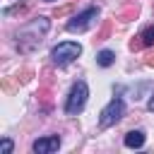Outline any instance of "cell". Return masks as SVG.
<instances>
[{
  "label": "cell",
  "instance_id": "obj_2",
  "mask_svg": "<svg viewBox=\"0 0 154 154\" xmlns=\"http://www.w3.org/2000/svg\"><path fill=\"white\" fill-rule=\"evenodd\" d=\"M79 55H82V46H79L77 41H60V43L53 46V51H51V60H53V65H58V67H67V65L75 63Z\"/></svg>",
  "mask_w": 154,
  "mask_h": 154
},
{
  "label": "cell",
  "instance_id": "obj_3",
  "mask_svg": "<svg viewBox=\"0 0 154 154\" xmlns=\"http://www.w3.org/2000/svg\"><path fill=\"white\" fill-rule=\"evenodd\" d=\"M87 99H89V87H87V82H84V79L75 82L72 89H70V94H67V99H65V113H67V116H79V113L84 111V106H87Z\"/></svg>",
  "mask_w": 154,
  "mask_h": 154
},
{
  "label": "cell",
  "instance_id": "obj_11",
  "mask_svg": "<svg viewBox=\"0 0 154 154\" xmlns=\"http://www.w3.org/2000/svg\"><path fill=\"white\" fill-rule=\"evenodd\" d=\"M147 108H149V111L154 113V94H152V99H149V103H147Z\"/></svg>",
  "mask_w": 154,
  "mask_h": 154
},
{
  "label": "cell",
  "instance_id": "obj_1",
  "mask_svg": "<svg viewBox=\"0 0 154 154\" xmlns=\"http://www.w3.org/2000/svg\"><path fill=\"white\" fill-rule=\"evenodd\" d=\"M48 26H51V22H48L46 17H36L34 22H29V24L17 34V46H22L24 41H31V51H34V48L43 41V36H46Z\"/></svg>",
  "mask_w": 154,
  "mask_h": 154
},
{
  "label": "cell",
  "instance_id": "obj_6",
  "mask_svg": "<svg viewBox=\"0 0 154 154\" xmlns=\"http://www.w3.org/2000/svg\"><path fill=\"white\" fill-rule=\"evenodd\" d=\"M31 149H34L36 154H53V152H58V149H60V137H58V135L38 137V140H34Z\"/></svg>",
  "mask_w": 154,
  "mask_h": 154
},
{
  "label": "cell",
  "instance_id": "obj_10",
  "mask_svg": "<svg viewBox=\"0 0 154 154\" xmlns=\"http://www.w3.org/2000/svg\"><path fill=\"white\" fill-rule=\"evenodd\" d=\"M12 149H14V142H12L10 137H2V144H0V154H12Z\"/></svg>",
  "mask_w": 154,
  "mask_h": 154
},
{
  "label": "cell",
  "instance_id": "obj_4",
  "mask_svg": "<svg viewBox=\"0 0 154 154\" xmlns=\"http://www.w3.org/2000/svg\"><path fill=\"white\" fill-rule=\"evenodd\" d=\"M123 116H125V101H123L120 96H113V99L101 108V113H99V125H101V128H113Z\"/></svg>",
  "mask_w": 154,
  "mask_h": 154
},
{
  "label": "cell",
  "instance_id": "obj_12",
  "mask_svg": "<svg viewBox=\"0 0 154 154\" xmlns=\"http://www.w3.org/2000/svg\"><path fill=\"white\" fill-rule=\"evenodd\" d=\"M43 2H55V0H43Z\"/></svg>",
  "mask_w": 154,
  "mask_h": 154
},
{
  "label": "cell",
  "instance_id": "obj_7",
  "mask_svg": "<svg viewBox=\"0 0 154 154\" xmlns=\"http://www.w3.org/2000/svg\"><path fill=\"white\" fill-rule=\"evenodd\" d=\"M144 140H147V135H144L142 130H130V132L123 137V144H125L128 149H140V147H144Z\"/></svg>",
  "mask_w": 154,
  "mask_h": 154
},
{
  "label": "cell",
  "instance_id": "obj_9",
  "mask_svg": "<svg viewBox=\"0 0 154 154\" xmlns=\"http://www.w3.org/2000/svg\"><path fill=\"white\" fill-rule=\"evenodd\" d=\"M140 38H142V43H144V46H154V26H147V29L142 31V36H140Z\"/></svg>",
  "mask_w": 154,
  "mask_h": 154
},
{
  "label": "cell",
  "instance_id": "obj_8",
  "mask_svg": "<svg viewBox=\"0 0 154 154\" xmlns=\"http://www.w3.org/2000/svg\"><path fill=\"white\" fill-rule=\"evenodd\" d=\"M113 63H116V53H113V51L103 48V51L96 53V65H101V67H111Z\"/></svg>",
  "mask_w": 154,
  "mask_h": 154
},
{
  "label": "cell",
  "instance_id": "obj_5",
  "mask_svg": "<svg viewBox=\"0 0 154 154\" xmlns=\"http://www.w3.org/2000/svg\"><path fill=\"white\" fill-rule=\"evenodd\" d=\"M99 19V7H87V10H82V12H77L75 17H70L67 19V24H65V29L67 31H72V34H82V31H87L94 22Z\"/></svg>",
  "mask_w": 154,
  "mask_h": 154
}]
</instances>
